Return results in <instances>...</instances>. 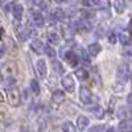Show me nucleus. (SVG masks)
Segmentation results:
<instances>
[{
  "mask_svg": "<svg viewBox=\"0 0 132 132\" xmlns=\"http://www.w3.org/2000/svg\"><path fill=\"white\" fill-rule=\"evenodd\" d=\"M87 50H89V54L90 56H93V57H96L99 53H101V50H102V46L99 45L98 42H93V44H90L89 46H87Z\"/></svg>",
  "mask_w": 132,
  "mask_h": 132,
  "instance_id": "12",
  "label": "nucleus"
},
{
  "mask_svg": "<svg viewBox=\"0 0 132 132\" xmlns=\"http://www.w3.org/2000/svg\"><path fill=\"white\" fill-rule=\"evenodd\" d=\"M44 53H45V54H46V57H49V58H56V57H57V52H56V49H54V46H50V45H45Z\"/></svg>",
  "mask_w": 132,
  "mask_h": 132,
  "instance_id": "17",
  "label": "nucleus"
},
{
  "mask_svg": "<svg viewBox=\"0 0 132 132\" xmlns=\"http://www.w3.org/2000/svg\"><path fill=\"white\" fill-rule=\"evenodd\" d=\"M4 53H5V48H4V45H0V57H2Z\"/></svg>",
  "mask_w": 132,
  "mask_h": 132,
  "instance_id": "26",
  "label": "nucleus"
},
{
  "mask_svg": "<svg viewBox=\"0 0 132 132\" xmlns=\"http://www.w3.org/2000/svg\"><path fill=\"white\" fill-rule=\"evenodd\" d=\"M37 71L40 74L41 78H46V74H48V68H46V62L44 60H38L37 61Z\"/></svg>",
  "mask_w": 132,
  "mask_h": 132,
  "instance_id": "7",
  "label": "nucleus"
},
{
  "mask_svg": "<svg viewBox=\"0 0 132 132\" xmlns=\"http://www.w3.org/2000/svg\"><path fill=\"white\" fill-rule=\"evenodd\" d=\"M131 41H132V35L129 32H122L119 35V42L122 44V45L127 46V45L131 44Z\"/></svg>",
  "mask_w": 132,
  "mask_h": 132,
  "instance_id": "9",
  "label": "nucleus"
},
{
  "mask_svg": "<svg viewBox=\"0 0 132 132\" xmlns=\"http://www.w3.org/2000/svg\"><path fill=\"white\" fill-rule=\"evenodd\" d=\"M54 2H56V3H65V2H68V0H54Z\"/></svg>",
  "mask_w": 132,
  "mask_h": 132,
  "instance_id": "28",
  "label": "nucleus"
},
{
  "mask_svg": "<svg viewBox=\"0 0 132 132\" xmlns=\"http://www.w3.org/2000/svg\"><path fill=\"white\" fill-rule=\"evenodd\" d=\"M62 132H75V126L71 122H65L61 127Z\"/></svg>",
  "mask_w": 132,
  "mask_h": 132,
  "instance_id": "21",
  "label": "nucleus"
},
{
  "mask_svg": "<svg viewBox=\"0 0 132 132\" xmlns=\"http://www.w3.org/2000/svg\"><path fill=\"white\" fill-rule=\"evenodd\" d=\"M75 77L79 81H86L87 78H89V71H87L86 69H78L75 71Z\"/></svg>",
  "mask_w": 132,
  "mask_h": 132,
  "instance_id": "18",
  "label": "nucleus"
},
{
  "mask_svg": "<svg viewBox=\"0 0 132 132\" xmlns=\"http://www.w3.org/2000/svg\"><path fill=\"white\" fill-rule=\"evenodd\" d=\"M116 41H118V38H116L115 35H110V36H108V42H110V44H115Z\"/></svg>",
  "mask_w": 132,
  "mask_h": 132,
  "instance_id": "25",
  "label": "nucleus"
},
{
  "mask_svg": "<svg viewBox=\"0 0 132 132\" xmlns=\"http://www.w3.org/2000/svg\"><path fill=\"white\" fill-rule=\"evenodd\" d=\"M90 124V120L87 116L85 115H79L78 118H77V128H78L79 131H85L87 127H89Z\"/></svg>",
  "mask_w": 132,
  "mask_h": 132,
  "instance_id": "5",
  "label": "nucleus"
},
{
  "mask_svg": "<svg viewBox=\"0 0 132 132\" xmlns=\"http://www.w3.org/2000/svg\"><path fill=\"white\" fill-rule=\"evenodd\" d=\"M91 111H93V115H94L96 119H102V118L104 116V110H103L102 106H95Z\"/></svg>",
  "mask_w": 132,
  "mask_h": 132,
  "instance_id": "19",
  "label": "nucleus"
},
{
  "mask_svg": "<svg viewBox=\"0 0 132 132\" xmlns=\"http://www.w3.org/2000/svg\"><path fill=\"white\" fill-rule=\"evenodd\" d=\"M53 17L57 20H63L65 19V12L62 9H54L53 11Z\"/></svg>",
  "mask_w": 132,
  "mask_h": 132,
  "instance_id": "23",
  "label": "nucleus"
},
{
  "mask_svg": "<svg viewBox=\"0 0 132 132\" xmlns=\"http://www.w3.org/2000/svg\"><path fill=\"white\" fill-rule=\"evenodd\" d=\"M8 102L12 107H17L21 103V94L17 87H11L8 90Z\"/></svg>",
  "mask_w": 132,
  "mask_h": 132,
  "instance_id": "2",
  "label": "nucleus"
},
{
  "mask_svg": "<svg viewBox=\"0 0 132 132\" xmlns=\"http://www.w3.org/2000/svg\"><path fill=\"white\" fill-rule=\"evenodd\" d=\"M104 126H101V124H99V126H94V127H91L89 131H87V132H104Z\"/></svg>",
  "mask_w": 132,
  "mask_h": 132,
  "instance_id": "24",
  "label": "nucleus"
},
{
  "mask_svg": "<svg viewBox=\"0 0 132 132\" xmlns=\"http://www.w3.org/2000/svg\"><path fill=\"white\" fill-rule=\"evenodd\" d=\"M132 75V66L129 63H122L118 66V70H116V77L119 81L122 82H127Z\"/></svg>",
  "mask_w": 132,
  "mask_h": 132,
  "instance_id": "1",
  "label": "nucleus"
},
{
  "mask_svg": "<svg viewBox=\"0 0 132 132\" xmlns=\"http://www.w3.org/2000/svg\"><path fill=\"white\" fill-rule=\"evenodd\" d=\"M131 123H132V120H131Z\"/></svg>",
  "mask_w": 132,
  "mask_h": 132,
  "instance_id": "31",
  "label": "nucleus"
},
{
  "mask_svg": "<svg viewBox=\"0 0 132 132\" xmlns=\"http://www.w3.org/2000/svg\"><path fill=\"white\" fill-rule=\"evenodd\" d=\"M126 0H115L114 2V8L118 13H123L126 11Z\"/></svg>",
  "mask_w": 132,
  "mask_h": 132,
  "instance_id": "16",
  "label": "nucleus"
},
{
  "mask_svg": "<svg viewBox=\"0 0 132 132\" xmlns=\"http://www.w3.org/2000/svg\"><path fill=\"white\" fill-rule=\"evenodd\" d=\"M30 20L33 21V24H35L37 28H41V27H44V24H45L44 16H42L40 12H33V13L30 15Z\"/></svg>",
  "mask_w": 132,
  "mask_h": 132,
  "instance_id": "6",
  "label": "nucleus"
},
{
  "mask_svg": "<svg viewBox=\"0 0 132 132\" xmlns=\"http://www.w3.org/2000/svg\"><path fill=\"white\" fill-rule=\"evenodd\" d=\"M8 0H0V4H4V3H7Z\"/></svg>",
  "mask_w": 132,
  "mask_h": 132,
  "instance_id": "30",
  "label": "nucleus"
},
{
  "mask_svg": "<svg viewBox=\"0 0 132 132\" xmlns=\"http://www.w3.org/2000/svg\"><path fill=\"white\" fill-rule=\"evenodd\" d=\"M119 132H132L131 120H122L119 124Z\"/></svg>",
  "mask_w": 132,
  "mask_h": 132,
  "instance_id": "14",
  "label": "nucleus"
},
{
  "mask_svg": "<svg viewBox=\"0 0 132 132\" xmlns=\"http://www.w3.org/2000/svg\"><path fill=\"white\" fill-rule=\"evenodd\" d=\"M128 104H129V106H132V95H129V96H128Z\"/></svg>",
  "mask_w": 132,
  "mask_h": 132,
  "instance_id": "27",
  "label": "nucleus"
},
{
  "mask_svg": "<svg viewBox=\"0 0 132 132\" xmlns=\"http://www.w3.org/2000/svg\"><path fill=\"white\" fill-rule=\"evenodd\" d=\"M82 5L87 7V8L99 7V5H101V0H82Z\"/></svg>",
  "mask_w": 132,
  "mask_h": 132,
  "instance_id": "20",
  "label": "nucleus"
},
{
  "mask_svg": "<svg viewBox=\"0 0 132 132\" xmlns=\"http://www.w3.org/2000/svg\"><path fill=\"white\" fill-rule=\"evenodd\" d=\"M30 48H32V50L35 52V53L41 54V53H44L45 45H44L42 41H40V40H33V41H32V44H30Z\"/></svg>",
  "mask_w": 132,
  "mask_h": 132,
  "instance_id": "8",
  "label": "nucleus"
},
{
  "mask_svg": "<svg viewBox=\"0 0 132 132\" xmlns=\"http://www.w3.org/2000/svg\"><path fill=\"white\" fill-rule=\"evenodd\" d=\"M12 13H13V17L16 20H21L23 19V15H24V7L21 4H15L12 7Z\"/></svg>",
  "mask_w": 132,
  "mask_h": 132,
  "instance_id": "10",
  "label": "nucleus"
},
{
  "mask_svg": "<svg viewBox=\"0 0 132 132\" xmlns=\"http://www.w3.org/2000/svg\"><path fill=\"white\" fill-rule=\"evenodd\" d=\"M61 85L65 89V91H68V93H73L75 90V82H74V78L71 74H66L61 81Z\"/></svg>",
  "mask_w": 132,
  "mask_h": 132,
  "instance_id": "3",
  "label": "nucleus"
},
{
  "mask_svg": "<svg viewBox=\"0 0 132 132\" xmlns=\"http://www.w3.org/2000/svg\"><path fill=\"white\" fill-rule=\"evenodd\" d=\"M30 90H32V93L35 94V95H38L40 94V85H38V82L36 79H32L30 81Z\"/></svg>",
  "mask_w": 132,
  "mask_h": 132,
  "instance_id": "22",
  "label": "nucleus"
},
{
  "mask_svg": "<svg viewBox=\"0 0 132 132\" xmlns=\"http://www.w3.org/2000/svg\"><path fill=\"white\" fill-rule=\"evenodd\" d=\"M48 38L50 41V44H53V45H57V44H60V36H58V33L56 30H53V29H49L48 32Z\"/></svg>",
  "mask_w": 132,
  "mask_h": 132,
  "instance_id": "15",
  "label": "nucleus"
},
{
  "mask_svg": "<svg viewBox=\"0 0 132 132\" xmlns=\"http://www.w3.org/2000/svg\"><path fill=\"white\" fill-rule=\"evenodd\" d=\"M52 101L56 104H61L62 102H65V93L62 90H56L52 95Z\"/></svg>",
  "mask_w": 132,
  "mask_h": 132,
  "instance_id": "11",
  "label": "nucleus"
},
{
  "mask_svg": "<svg viewBox=\"0 0 132 132\" xmlns=\"http://www.w3.org/2000/svg\"><path fill=\"white\" fill-rule=\"evenodd\" d=\"M3 101H4V99H3V94L0 93V102H3Z\"/></svg>",
  "mask_w": 132,
  "mask_h": 132,
  "instance_id": "29",
  "label": "nucleus"
},
{
  "mask_svg": "<svg viewBox=\"0 0 132 132\" xmlns=\"http://www.w3.org/2000/svg\"><path fill=\"white\" fill-rule=\"evenodd\" d=\"M79 99L83 104H90L93 102V93L90 91L89 87L82 86L79 89Z\"/></svg>",
  "mask_w": 132,
  "mask_h": 132,
  "instance_id": "4",
  "label": "nucleus"
},
{
  "mask_svg": "<svg viewBox=\"0 0 132 132\" xmlns=\"http://www.w3.org/2000/svg\"><path fill=\"white\" fill-rule=\"evenodd\" d=\"M63 60L66 62H69L71 66H75L77 63H78V58H77V56H75L73 52H66L63 54Z\"/></svg>",
  "mask_w": 132,
  "mask_h": 132,
  "instance_id": "13",
  "label": "nucleus"
}]
</instances>
